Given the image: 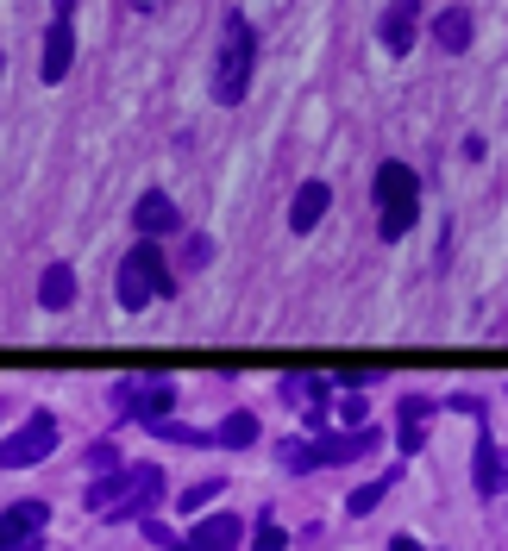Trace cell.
I'll return each instance as SVG.
<instances>
[{
    "instance_id": "obj_15",
    "label": "cell",
    "mask_w": 508,
    "mask_h": 551,
    "mask_svg": "<svg viewBox=\"0 0 508 551\" xmlns=\"http://www.w3.org/2000/svg\"><path fill=\"white\" fill-rule=\"evenodd\" d=\"M433 38H440V51H465V44H471V13L465 7L440 13V19H433Z\"/></svg>"
},
{
    "instance_id": "obj_16",
    "label": "cell",
    "mask_w": 508,
    "mask_h": 551,
    "mask_svg": "<svg viewBox=\"0 0 508 551\" xmlns=\"http://www.w3.org/2000/svg\"><path fill=\"white\" fill-rule=\"evenodd\" d=\"M371 451V433H352V439H320L314 445V464H352Z\"/></svg>"
},
{
    "instance_id": "obj_14",
    "label": "cell",
    "mask_w": 508,
    "mask_h": 551,
    "mask_svg": "<svg viewBox=\"0 0 508 551\" xmlns=\"http://www.w3.org/2000/svg\"><path fill=\"white\" fill-rule=\"evenodd\" d=\"M477 489H483V495H502V445H496L490 433L477 439Z\"/></svg>"
},
{
    "instance_id": "obj_17",
    "label": "cell",
    "mask_w": 508,
    "mask_h": 551,
    "mask_svg": "<svg viewBox=\"0 0 508 551\" xmlns=\"http://www.w3.org/2000/svg\"><path fill=\"white\" fill-rule=\"evenodd\" d=\"M126 489H132V470H113V476H101V483H88V508H101V514H107Z\"/></svg>"
},
{
    "instance_id": "obj_8",
    "label": "cell",
    "mask_w": 508,
    "mask_h": 551,
    "mask_svg": "<svg viewBox=\"0 0 508 551\" xmlns=\"http://www.w3.org/2000/svg\"><path fill=\"white\" fill-rule=\"evenodd\" d=\"M132 226L145 232V238H164V232L182 226V213H176V201L164 195V188H145V195H138V207H132Z\"/></svg>"
},
{
    "instance_id": "obj_4",
    "label": "cell",
    "mask_w": 508,
    "mask_h": 551,
    "mask_svg": "<svg viewBox=\"0 0 508 551\" xmlns=\"http://www.w3.org/2000/svg\"><path fill=\"white\" fill-rule=\"evenodd\" d=\"M57 451V420L51 414H32V426H19V433L0 445V470H19V464H38Z\"/></svg>"
},
{
    "instance_id": "obj_13",
    "label": "cell",
    "mask_w": 508,
    "mask_h": 551,
    "mask_svg": "<svg viewBox=\"0 0 508 551\" xmlns=\"http://www.w3.org/2000/svg\"><path fill=\"white\" fill-rule=\"evenodd\" d=\"M38 301L51 307V314H63V307L76 301V270H69V263H51V270H44V282H38Z\"/></svg>"
},
{
    "instance_id": "obj_12",
    "label": "cell",
    "mask_w": 508,
    "mask_h": 551,
    "mask_svg": "<svg viewBox=\"0 0 508 551\" xmlns=\"http://www.w3.org/2000/svg\"><path fill=\"white\" fill-rule=\"evenodd\" d=\"M195 551H239V520L233 514H214V520H201L195 533H189Z\"/></svg>"
},
{
    "instance_id": "obj_19",
    "label": "cell",
    "mask_w": 508,
    "mask_h": 551,
    "mask_svg": "<svg viewBox=\"0 0 508 551\" xmlns=\"http://www.w3.org/2000/svg\"><path fill=\"white\" fill-rule=\"evenodd\" d=\"M389 483H396V470H389V476H377V483H364V489H352V501H345V508H352V514H371L377 501L389 495Z\"/></svg>"
},
{
    "instance_id": "obj_3",
    "label": "cell",
    "mask_w": 508,
    "mask_h": 551,
    "mask_svg": "<svg viewBox=\"0 0 508 551\" xmlns=\"http://www.w3.org/2000/svg\"><path fill=\"white\" fill-rule=\"evenodd\" d=\"M176 276L164 270V257H157V245H132L126 263H120V307L126 314H138V307H151L157 295H170Z\"/></svg>"
},
{
    "instance_id": "obj_6",
    "label": "cell",
    "mask_w": 508,
    "mask_h": 551,
    "mask_svg": "<svg viewBox=\"0 0 508 551\" xmlns=\"http://www.w3.org/2000/svg\"><path fill=\"white\" fill-rule=\"evenodd\" d=\"M157 495H164V470H157V464H138L126 501H113L107 520H138V514H151V508H157Z\"/></svg>"
},
{
    "instance_id": "obj_1",
    "label": "cell",
    "mask_w": 508,
    "mask_h": 551,
    "mask_svg": "<svg viewBox=\"0 0 508 551\" xmlns=\"http://www.w3.org/2000/svg\"><path fill=\"white\" fill-rule=\"evenodd\" d=\"M251 69H258V32H251L245 13H226V44H220V63H214V101L239 107L251 94Z\"/></svg>"
},
{
    "instance_id": "obj_20",
    "label": "cell",
    "mask_w": 508,
    "mask_h": 551,
    "mask_svg": "<svg viewBox=\"0 0 508 551\" xmlns=\"http://www.w3.org/2000/svg\"><path fill=\"white\" fill-rule=\"evenodd\" d=\"M220 495V476H201L195 489H182V514H195V508H207V501Z\"/></svg>"
},
{
    "instance_id": "obj_7",
    "label": "cell",
    "mask_w": 508,
    "mask_h": 551,
    "mask_svg": "<svg viewBox=\"0 0 508 551\" xmlns=\"http://www.w3.org/2000/svg\"><path fill=\"white\" fill-rule=\"evenodd\" d=\"M69 63H76V32H69V19L57 13L51 32H44V63H38V82H63Z\"/></svg>"
},
{
    "instance_id": "obj_23",
    "label": "cell",
    "mask_w": 508,
    "mask_h": 551,
    "mask_svg": "<svg viewBox=\"0 0 508 551\" xmlns=\"http://www.w3.org/2000/svg\"><path fill=\"white\" fill-rule=\"evenodd\" d=\"M283 470H314V445H283Z\"/></svg>"
},
{
    "instance_id": "obj_25",
    "label": "cell",
    "mask_w": 508,
    "mask_h": 551,
    "mask_svg": "<svg viewBox=\"0 0 508 551\" xmlns=\"http://www.w3.org/2000/svg\"><path fill=\"white\" fill-rule=\"evenodd\" d=\"M51 7H57V13H63V19H69V13H76V0H51Z\"/></svg>"
},
{
    "instance_id": "obj_9",
    "label": "cell",
    "mask_w": 508,
    "mask_h": 551,
    "mask_svg": "<svg viewBox=\"0 0 508 551\" xmlns=\"http://www.w3.org/2000/svg\"><path fill=\"white\" fill-rule=\"evenodd\" d=\"M327 207H333V188L327 182H302L295 201H289V232H314L320 220H327Z\"/></svg>"
},
{
    "instance_id": "obj_22",
    "label": "cell",
    "mask_w": 508,
    "mask_h": 551,
    "mask_svg": "<svg viewBox=\"0 0 508 551\" xmlns=\"http://www.w3.org/2000/svg\"><path fill=\"white\" fill-rule=\"evenodd\" d=\"M283 545H289V533H283V526H270V520L251 533V551H283Z\"/></svg>"
},
{
    "instance_id": "obj_21",
    "label": "cell",
    "mask_w": 508,
    "mask_h": 551,
    "mask_svg": "<svg viewBox=\"0 0 508 551\" xmlns=\"http://www.w3.org/2000/svg\"><path fill=\"white\" fill-rule=\"evenodd\" d=\"M421 414H427V407H421V401H408V426H402V451H421V439H427V426H421Z\"/></svg>"
},
{
    "instance_id": "obj_24",
    "label": "cell",
    "mask_w": 508,
    "mask_h": 551,
    "mask_svg": "<svg viewBox=\"0 0 508 551\" xmlns=\"http://www.w3.org/2000/svg\"><path fill=\"white\" fill-rule=\"evenodd\" d=\"M389 551H421V545H414V539H389Z\"/></svg>"
},
{
    "instance_id": "obj_26",
    "label": "cell",
    "mask_w": 508,
    "mask_h": 551,
    "mask_svg": "<svg viewBox=\"0 0 508 551\" xmlns=\"http://www.w3.org/2000/svg\"><path fill=\"white\" fill-rule=\"evenodd\" d=\"M170 551H195V545H170Z\"/></svg>"
},
{
    "instance_id": "obj_11",
    "label": "cell",
    "mask_w": 508,
    "mask_h": 551,
    "mask_svg": "<svg viewBox=\"0 0 508 551\" xmlns=\"http://www.w3.org/2000/svg\"><path fill=\"white\" fill-rule=\"evenodd\" d=\"M126 407L138 414V426H151V420H170L176 389H170V382H145V389H126Z\"/></svg>"
},
{
    "instance_id": "obj_18",
    "label": "cell",
    "mask_w": 508,
    "mask_h": 551,
    "mask_svg": "<svg viewBox=\"0 0 508 551\" xmlns=\"http://www.w3.org/2000/svg\"><path fill=\"white\" fill-rule=\"evenodd\" d=\"M214 439H220V445H233V451H239V445H258V420H251V414H226Z\"/></svg>"
},
{
    "instance_id": "obj_10",
    "label": "cell",
    "mask_w": 508,
    "mask_h": 551,
    "mask_svg": "<svg viewBox=\"0 0 508 551\" xmlns=\"http://www.w3.org/2000/svg\"><path fill=\"white\" fill-rule=\"evenodd\" d=\"M414 19H421V0H396V7L383 13L377 38H383V51H389V57H402L408 44H414Z\"/></svg>"
},
{
    "instance_id": "obj_5",
    "label": "cell",
    "mask_w": 508,
    "mask_h": 551,
    "mask_svg": "<svg viewBox=\"0 0 508 551\" xmlns=\"http://www.w3.org/2000/svg\"><path fill=\"white\" fill-rule=\"evenodd\" d=\"M51 520L44 501H19V508L0 514V551H38V526Z\"/></svg>"
},
{
    "instance_id": "obj_2",
    "label": "cell",
    "mask_w": 508,
    "mask_h": 551,
    "mask_svg": "<svg viewBox=\"0 0 508 551\" xmlns=\"http://www.w3.org/2000/svg\"><path fill=\"white\" fill-rule=\"evenodd\" d=\"M377 232L383 238H408L414 220H421V182H414L408 163H383L377 170Z\"/></svg>"
}]
</instances>
